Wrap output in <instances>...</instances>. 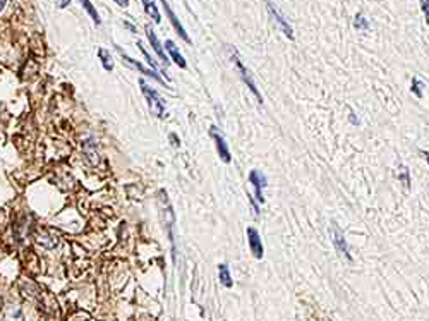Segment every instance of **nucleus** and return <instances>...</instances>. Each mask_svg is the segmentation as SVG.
Segmentation results:
<instances>
[{"label":"nucleus","mask_w":429,"mask_h":321,"mask_svg":"<svg viewBox=\"0 0 429 321\" xmlns=\"http://www.w3.org/2000/svg\"><path fill=\"white\" fill-rule=\"evenodd\" d=\"M229 52H230V59H232V62H234V65H235V69H237L239 76H240V78H242V81L246 83V86H247L249 89H251V93L254 94V96H256V100H258L259 103H261V102H263L261 93H259V89L256 88V84H254V81H253L251 74H249L247 67L242 64V60H240V57H239V54H237V50H235L234 46H230Z\"/></svg>","instance_id":"1"},{"label":"nucleus","mask_w":429,"mask_h":321,"mask_svg":"<svg viewBox=\"0 0 429 321\" xmlns=\"http://www.w3.org/2000/svg\"><path fill=\"white\" fill-rule=\"evenodd\" d=\"M139 86H141V91H143V94H144V98L148 100V105H149V108H152V112L157 117H160V119H163L165 117V103L162 100V96L158 94V91L149 86L144 79H141L139 81Z\"/></svg>","instance_id":"2"},{"label":"nucleus","mask_w":429,"mask_h":321,"mask_svg":"<svg viewBox=\"0 0 429 321\" xmlns=\"http://www.w3.org/2000/svg\"><path fill=\"white\" fill-rule=\"evenodd\" d=\"M330 239H332V242H333L335 251L340 254L342 258H345L348 263H352V256H350V253H348L345 235H343L342 229L337 224H332V227H330Z\"/></svg>","instance_id":"3"},{"label":"nucleus","mask_w":429,"mask_h":321,"mask_svg":"<svg viewBox=\"0 0 429 321\" xmlns=\"http://www.w3.org/2000/svg\"><path fill=\"white\" fill-rule=\"evenodd\" d=\"M266 9H268V14L271 16V19L275 21V24L280 28V31L284 33L289 40H294V30H292V26L289 24V21L280 14V11H278L271 2H266Z\"/></svg>","instance_id":"4"},{"label":"nucleus","mask_w":429,"mask_h":321,"mask_svg":"<svg viewBox=\"0 0 429 321\" xmlns=\"http://www.w3.org/2000/svg\"><path fill=\"white\" fill-rule=\"evenodd\" d=\"M210 136L215 141L216 150H218V155H220L221 162H223V163H230V162H232V155H230V150H229V146H227V141H225V138H223V134L218 132L216 127H211Z\"/></svg>","instance_id":"5"},{"label":"nucleus","mask_w":429,"mask_h":321,"mask_svg":"<svg viewBox=\"0 0 429 321\" xmlns=\"http://www.w3.org/2000/svg\"><path fill=\"white\" fill-rule=\"evenodd\" d=\"M249 182L254 186V192H256V200L261 203H265V197H263V189L266 187V177L263 176L259 170H251V174H249Z\"/></svg>","instance_id":"6"},{"label":"nucleus","mask_w":429,"mask_h":321,"mask_svg":"<svg viewBox=\"0 0 429 321\" xmlns=\"http://www.w3.org/2000/svg\"><path fill=\"white\" fill-rule=\"evenodd\" d=\"M247 244H249V249H251L253 256L256 259H261L263 258V242H261V237H259L258 230L254 229V227H249L247 229Z\"/></svg>","instance_id":"7"},{"label":"nucleus","mask_w":429,"mask_h":321,"mask_svg":"<svg viewBox=\"0 0 429 321\" xmlns=\"http://www.w3.org/2000/svg\"><path fill=\"white\" fill-rule=\"evenodd\" d=\"M162 4H163L165 12H167V16H168V21L172 22L173 30H175V31L179 33V36H181L184 41H187V43H191V38H189V35H187V31H186V30H184L182 22L179 21L177 16H175V14H173V11L170 9V6H168V2H167V0H162Z\"/></svg>","instance_id":"8"},{"label":"nucleus","mask_w":429,"mask_h":321,"mask_svg":"<svg viewBox=\"0 0 429 321\" xmlns=\"http://www.w3.org/2000/svg\"><path fill=\"white\" fill-rule=\"evenodd\" d=\"M83 151L84 157L91 165H98L100 162V153H98V143L95 138H89L83 143Z\"/></svg>","instance_id":"9"},{"label":"nucleus","mask_w":429,"mask_h":321,"mask_svg":"<svg viewBox=\"0 0 429 321\" xmlns=\"http://www.w3.org/2000/svg\"><path fill=\"white\" fill-rule=\"evenodd\" d=\"M117 50H119V54L122 55V59H124V62H127V64H129V65H131V67H133V69H136V70H139V72H143L144 76H152V78H153V79H157V81H160V83H163V79H162V78H160V76L157 74V70H152V69H146V67H144V65H141L139 62H136V60H134V59H131V57H129V55H125V54H124V52H122L120 48H117Z\"/></svg>","instance_id":"10"},{"label":"nucleus","mask_w":429,"mask_h":321,"mask_svg":"<svg viewBox=\"0 0 429 321\" xmlns=\"http://www.w3.org/2000/svg\"><path fill=\"white\" fill-rule=\"evenodd\" d=\"M146 35H148V40H149V43H152V46H153V50L157 52V55L160 57V60H162V62H165V65L168 64V57H167V54H165V50H163V46H162V43H160V40H158V36H157V33H155L152 28H146Z\"/></svg>","instance_id":"11"},{"label":"nucleus","mask_w":429,"mask_h":321,"mask_svg":"<svg viewBox=\"0 0 429 321\" xmlns=\"http://www.w3.org/2000/svg\"><path fill=\"white\" fill-rule=\"evenodd\" d=\"M165 48L168 50V55H170V59H172L173 62H175V64L179 65V67H182V69H186V67H187L186 59H184L181 52L177 50V46H175V43H173L172 40H167V41H165Z\"/></svg>","instance_id":"12"},{"label":"nucleus","mask_w":429,"mask_h":321,"mask_svg":"<svg viewBox=\"0 0 429 321\" xmlns=\"http://www.w3.org/2000/svg\"><path fill=\"white\" fill-rule=\"evenodd\" d=\"M218 273H220V283L221 285L227 287V289H232L234 280H232V277H230V268H229L227 263L218 264Z\"/></svg>","instance_id":"13"},{"label":"nucleus","mask_w":429,"mask_h":321,"mask_svg":"<svg viewBox=\"0 0 429 321\" xmlns=\"http://www.w3.org/2000/svg\"><path fill=\"white\" fill-rule=\"evenodd\" d=\"M141 2H143L144 12L148 14L149 17H153L155 22L162 21V17H160V12H158V7H157V4H155L153 0H141Z\"/></svg>","instance_id":"14"},{"label":"nucleus","mask_w":429,"mask_h":321,"mask_svg":"<svg viewBox=\"0 0 429 321\" xmlns=\"http://www.w3.org/2000/svg\"><path fill=\"white\" fill-rule=\"evenodd\" d=\"M79 2L83 4V7L86 9V12L89 14V16H91V19H93V21L96 22V26H100V22H102V21H100V16H98L96 9L93 7V4L89 2V0H79Z\"/></svg>","instance_id":"15"},{"label":"nucleus","mask_w":429,"mask_h":321,"mask_svg":"<svg viewBox=\"0 0 429 321\" xmlns=\"http://www.w3.org/2000/svg\"><path fill=\"white\" fill-rule=\"evenodd\" d=\"M98 55H100V60H102V64H103V69L105 70H112L114 69V62H112V57L110 54L105 50V48H100L98 50Z\"/></svg>","instance_id":"16"},{"label":"nucleus","mask_w":429,"mask_h":321,"mask_svg":"<svg viewBox=\"0 0 429 321\" xmlns=\"http://www.w3.org/2000/svg\"><path fill=\"white\" fill-rule=\"evenodd\" d=\"M354 28H356L357 31H367L369 30V21H367L362 14H357V16L354 17Z\"/></svg>","instance_id":"17"},{"label":"nucleus","mask_w":429,"mask_h":321,"mask_svg":"<svg viewBox=\"0 0 429 321\" xmlns=\"http://www.w3.org/2000/svg\"><path fill=\"white\" fill-rule=\"evenodd\" d=\"M397 176H398V181L402 182V184H403V187L409 191V189H410V176H409V168H407V167H400Z\"/></svg>","instance_id":"18"},{"label":"nucleus","mask_w":429,"mask_h":321,"mask_svg":"<svg viewBox=\"0 0 429 321\" xmlns=\"http://www.w3.org/2000/svg\"><path fill=\"white\" fill-rule=\"evenodd\" d=\"M422 86H424V84H422L421 81H419V79L414 78V79H412V84H410V91L416 94L417 98H422Z\"/></svg>","instance_id":"19"},{"label":"nucleus","mask_w":429,"mask_h":321,"mask_svg":"<svg viewBox=\"0 0 429 321\" xmlns=\"http://www.w3.org/2000/svg\"><path fill=\"white\" fill-rule=\"evenodd\" d=\"M138 45H139V48H141V52H143V55L146 57V60H148V64H149V65H152V67H153L155 70H158V65H157V62H155V60H153V57H152V55H149V54H148V52H146V48H144V46H143V45H141V43H138Z\"/></svg>","instance_id":"20"},{"label":"nucleus","mask_w":429,"mask_h":321,"mask_svg":"<svg viewBox=\"0 0 429 321\" xmlns=\"http://www.w3.org/2000/svg\"><path fill=\"white\" fill-rule=\"evenodd\" d=\"M421 9L424 12V17H426V22L429 24V0H421Z\"/></svg>","instance_id":"21"},{"label":"nucleus","mask_w":429,"mask_h":321,"mask_svg":"<svg viewBox=\"0 0 429 321\" xmlns=\"http://www.w3.org/2000/svg\"><path fill=\"white\" fill-rule=\"evenodd\" d=\"M70 4V0H57V6L60 7V9H64V7H67Z\"/></svg>","instance_id":"22"},{"label":"nucleus","mask_w":429,"mask_h":321,"mask_svg":"<svg viewBox=\"0 0 429 321\" xmlns=\"http://www.w3.org/2000/svg\"><path fill=\"white\" fill-rule=\"evenodd\" d=\"M115 4H119L120 7H127L129 6V0H114Z\"/></svg>","instance_id":"23"},{"label":"nucleus","mask_w":429,"mask_h":321,"mask_svg":"<svg viewBox=\"0 0 429 321\" xmlns=\"http://www.w3.org/2000/svg\"><path fill=\"white\" fill-rule=\"evenodd\" d=\"M170 139L173 141V144H175V146L181 144V143H179V141H177V136H175V134H170Z\"/></svg>","instance_id":"24"},{"label":"nucleus","mask_w":429,"mask_h":321,"mask_svg":"<svg viewBox=\"0 0 429 321\" xmlns=\"http://www.w3.org/2000/svg\"><path fill=\"white\" fill-rule=\"evenodd\" d=\"M6 2H7V0H0V11H2V9L6 7Z\"/></svg>","instance_id":"25"}]
</instances>
